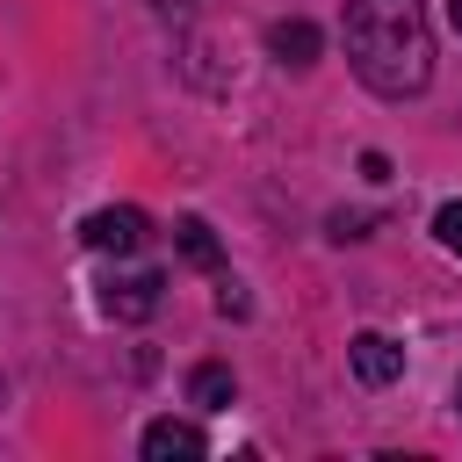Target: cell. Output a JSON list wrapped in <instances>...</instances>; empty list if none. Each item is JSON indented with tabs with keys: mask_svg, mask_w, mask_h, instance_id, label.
<instances>
[{
	"mask_svg": "<svg viewBox=\"0 0 462 462\" xmlns=\"http://www.w3.org/2000/svg\"><path fill=\"white\" fill-rule=\"evenodd\" d=\"M346 65L368 94L404 101L433 79V29L419 0H346Z\"/></svg>",
	"mask_w": 462,
	"mask_h": 462,
	"instance_id": "cell-1",
	"label": "cell"
},
{
	"mask_svg": "<svg viewBox=\"0 0 462 462\" xmlns=\"http://www.w3.org/2000/svg\"><path fill=\"white\" fill-rule=\"evenodd\" d=\"M137 448H144V462H202L209 455L202 426H188V419H152Z\"/></svg>",
	"mask_w": 462,
	"mask_h": 462,
	"instance_id": "cell-5",
	"label": "cell"
},
{
	"mask_svg": "<svg viewBox=\"0 0 462 462\" xmlns=\"http://www.w3.org/2000/svg\"><path fill=\"white\" fill-rule=\"evenodd\" d=\"M455 404H462V383H455Z\"/></svg>",
	"mask_w": 462,
	"mask_h": 462,
	"instance_id": "cell-12",
	"label": "cell"
},
{
	"mask_svg": "<svg viewBox=\"0 0 462 462\" xmlns=\"http://www.w3.org/2000/svg\"><path fill=\"white\" fill-rule=\"evenodd\" d=\"M173 245H180L188 267H209V274L224 267V245H217V231H209L202 217H180V224H173Z\"/></svg>",
	"mask_w": 462,
	"mask_h": 462,
	"instance_id": "cell-7",
	"label": "cell"
},
{
	"mask_svg": "<svg viewBox=\"0 0 462 462\" xmlns=\"http://www.w3.org/2000/svg\"><path fill=\"white\" fill-rule=\"evenodd\" d=\"M433 238L462 260V202H440V209H433Z\"/></svg>",
	"mask_w": 462,
	"mask_h": 462,
	"instance_id": "cell-9",
	"label": "cell"
},
{
	"mask_svg": "<svg viewBox=\"0 0 462 462\" xmlns=\"http://www.w3.org/2000/svg\"><path fill=\"white\" fill-rule=\"evenodd\" d=\"M79 238H87L94 253H137V245L152 238V224H144V209L116 202V209H94V217L79 224Z\"/></svg>",
	"mask_w": 462,
	"mask_h": 462,
	"instance_id": "cell-2",
	"label": "cell"
},
{
	"mask_svg": "<svg viewBox=\"0 0 462 462\" xmlns=\"http://www.w3.org/2000/svg\"><path fill=\"white\" fill-rule=\"evenodd\" d=\"M448 29H455V36H462V0H448Z\"/></svg>",
	"mask_w": 462,
	"mask_h": 462,
	"instance_id": "cell-11",
	"label": "cell"
},
{
	"mask_svg": "<svg viewBox=\"0 0 462 462\" xmlns=\"http://www.w3.org/2000/svg\"><path fill=\"white\" fill-rule=\"evenodd\" d=\"M159 289H166V274H152V267H137V274H108V282H101V310L123 318V325H137V318L159 310Z\"/></svg>",
	"mask_w": 462,
	"mask_h": 462,
	"instance_id": "cell-3",
	"label": "cell"
},
{
	"mask_svg": "<svg viewBox=\"0 0 462 462\" xmlns=\"http://www.w3.org/2000/svg\"><path fill=\"white\" fill-rule=\"evenodd\" d=\"M152 7H159L166 22H195V7H202V0H152Z\"/></svg>",
	"mask_w": 462,
	"mask_h": 462,
	"instance_id": "cell-10",
	"label": "cell"
},
{
	"mask_svg": "<svg viewBox=\"0 0 462 462\" xmlns=\"http://www.w3.org/2000/svg\"><path fill=\"white\" fill-rule=\"evenodd\" d=\"M346 361H354V375H361L368 390H390V383L404 375V346H397L390 332H354V339H346Z\"/></svg>",
	"mask_w": 462,
	"mask_h": 462,
	"instance_id": "cell-4",
	"label": "cell"
},
{
	"mask_svg": "<svg viewBox=\"0 0 462 462\" xmlns=\"http://www.w3.org/2000/svg\"><path fill=\"white\" fill-rule=\"evenodd\" d=\"M188 397H195V404H202V411H224V404H231V397H238V375H231V368H224V361H202V368H195V375H188Z\"/></svg>",
	"mask_w": 462,
	"mask_h": 462,
	"instance_id": "cell-8",
	"label": "cell"
},
{
	"mask_svg": "<svg viewBox=\"0 0 462 462\" xmlns=\"http://www.w3.org/2000/svg\"><path fill=\"white\" fill-rule=\"evenodd\" d=\"M267 51H274V65L303 72V65H318V29H310L303 14H289V22H274V29H267Z\"/></svg>",
	"mask_w": 462,
	"mask_h": 462,
	"instance_id": "cell-6",
	"label": "cell"
}]
</instances>
